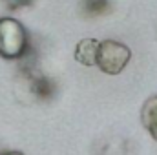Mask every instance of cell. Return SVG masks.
Wrapping results in <instances>:
<instances>
[{"instance_id": "4", "label": "cell", "mask_w": 157, "mask_h": 155, "mask_svg": "<svg viewBox=\"0 0 157 155\" xmlns=\"http://www.w3.org/2000/svg\"><path fill=\"white\" fill-rule=\"evenodd\" d=\"M99 42L97 39H82L75 46V60L82 66H97V53H99Z\"/></svg>"}, {"instance_id": "5", "label": "cell", "mask_w": 157, "mask_h": 155, "mask_svg": "<svg viewBox=\"0 0 157 155\" xmlns=\"http://www.w3.org/2000/svg\"><path fill=\"white\" fill-rule=\"evenodd\" d=\"M141 122L146 128V131L152 135V139L157 141V95L146 99L141 110Z\"/></svg>"}, {"instance_id": "7", "label": "cell", "mask_w": 157, "mask_h": 155, "mask_svg": "<svg viewBox=\"0 0 157 155\" xmlns=\"http://www.w3.org/2000/svg\"><path fill=\"white\" fill-rule=\"evenodd\" d=\"M2 2L9 11H20V9H26V7L33 6L35 0H2Z\"/></svg>"}, {"instance_id": "6", "label": "cell", "mask_w": 157, "mask_h": 155, "mask_svg": "<svg viewBox=\"0 0 157 155\" xmlns=\"http://www.w3.org/2000/svg\"><path fill=\"white\" fill-rule=\"evenodd\" d=\"M112 11V0H80V13L86 18H97Z\"/></svg>"}, {"instance_id": "2", "label": "cell", "mask_w": 157, "mask_h": 155, "mask_svg": "<svg viewBox=\"0 0 157 155\" xmlns=\"http://www.w3.org/2000/svg\"><path fill=\"white\" fill-rule=\"evenodd\" d=\"M132 60V49L113 39H106L99 42L97 53V68L106 75H119Z\"/></svg>"}, {"instance_id": "1", "label": "cell", "mask_w": 157, "mask_h": 155, "mask_svg": "<svg viewBox=\"0 0 157 155\" xmlns=\"http://www.w3.org/2000/svg\"><path fill=\"white\" fill-rule=\"evenodd\" d=\"M29 53L28 29L11 17L0 18V57L6 60H20Z\"/></svg>"}, {"instance_id": "8", "label": "cell", "mask_w": 157, "mask_h": 155, "mask_svg": "<svg viewBox=\"0 0 157 155\" xmlns=\"http://www.w3.org/2000/svg\"><path fill=\"white\" fill-rule=\"evenodd\" d=\"M0 155H24L22 152H6V153H0Z\"/></svg>"}, {"instance_id": "3", "label": "cell", "mask_w": 157, "mask_h": 155, "mask_svg": "<svg viewBox=\"0 0 157 155\" xmlns=\"http://www.w3.org/2000/svg\"><path fill=\"white\" fill-rule=\"evenodd\" d=\"M28 71H24V77H26V82L29 86V89L35 93L37 99H51L53 93H55V84L46 78L42 73H33L31 68H26Z\"/></svg>"}]
</instances>
